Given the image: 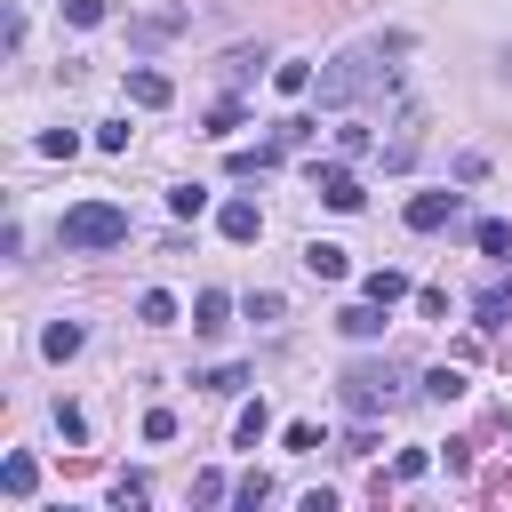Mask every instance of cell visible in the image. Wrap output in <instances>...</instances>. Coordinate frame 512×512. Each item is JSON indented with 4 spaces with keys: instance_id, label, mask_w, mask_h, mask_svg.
<instances>
[{
    "instance_id": "cell-1",
    "label": "cell",
    "mask_w": 512,
    "mask_h": 512,
    "mask_svg": "<svg viewBox=\"0 0 512 512\" xmlns=\"http://www.w3.org/2000/svg\"><path fill=\"white\" fill-rule=\"evenodd\" d=\"M400 48H408L400 32H392V40H376V48H344V56H336V64L320 72V104L336 112V104H352V96L384 88V80H392V64H384V56H400Z\"/></svg>"
},
{
    "instance_id": "cell-2",
    "label": "cell",
    "mask_w": 512,
    "mask_h": 512,
    "mask_svg": "<svg viewBox=\"0 0 512 512\" xmlns=\"http://www.w3.org/2000/svg\"><path fill=\"white\" fill-rule=\"evenodd\" d=\"M56 240H64V248H120V240H128V208H112V200H80V208H64Z\"/></svg>"
},
{
    "instance_id": "cell-3",
    "label": "cell",
    "mask_w": 512,
    "mask_h": 512,
    "mask_svg": "<svg viewBox=\"0 0 512 512\" xmlns=\"http://www.w3.org/2000/svg\"><path fill=\"white\" fill-rule=\"evenodd\" d=\"M336 392H344L352 416H376V408L400 400V368H392V360H352V368L336 376Z\"/></svg>"
},
{
    "instance_id": "cell-4",
    "label": "cell",
    "mask_w": 512,
    "mask_h": 512,
    "mask_svg": "<svg viewBox=\"0 0 512 512\" xmlns=\"http://www.w3.org/2000/svg\"><path fill=\"white\" fill-rule=\"evenodd\" d=\"M416 152H424V112H416V104H408V112H400V120H392V144H384V168H392V176H400V168H408V160H416Z\"/></svg>"
},
{
    "instance_id": "cell-5",
    "label": "cell",
    "mask_w": 512,
    "mask_h": 512,
    "mask_svg": "<svg viewBox=\"0 0 512 512\" xmlns=\"http://www.w3.org/2000/svg\"><path fill=\"white\" fill-rule=\"evenodd\" d=\"M312 192H320L328 208H360V200H368V192H360V176H352L344 160H328V168H312Z\"/></svg>"
},
{
    "instance_id": "cell-6",
    "label": "cell",
    "mask_w": 512,
    "mask_h": 512,
    "mask_svg": "<svg viewBox=\"0 0 512 512\" xmlns=\"http://www.w3.org/2000/svg\"><path fill=\"white\" fill-rule=\"evenodd\" d=\"M448 216H456V192H416L408 200V232H440Z\"/></svg>"
},
{
    "instance_id": "cell-7",
    "label": "cell",
    "mask_w": 512,
    "mask_h": 512,
    "mask_svg": "<svg viewBox=\"0 0 512 512\" xmlns=\"http://www.w3.org/2000/svg\"><path fill=\"white\" fill-rule=\"evenodd\" d=\"M192 328H200V336H224V328H232V296H224V288H200V296H192Z\"/></svg>"
},
{
    "instance_id": "cell-8",
    "label": "cell",
    "mask_w": 512,
    "mask_h": 512,
    "mask_svg": "<svg viewBox=\"0 0 512 512\" xmlns=\"http://www.w3.org/2000/svg\"><path fill=\"white\" fill-rule=\"evenodd\" d=\"M168 96H176V88H168V72H152V64H136V72H128V104H144V112H160Z\"/></svg>"
},
{
    "instance_id": "cell-9",
    "label": "cell",
    "mask_w": 512,
    "mask_h": 512,
    "mask_svg": "<svg viewBox=\"0 0 512 512\" xmlns=\"http://www.w3.org/2000/svg\"><path fill=\"white\" fill-rule=\"evenodd\" d=\"M216 224H224V240H256V232H264L256 200H224V208H216Z\"/></svg>"
},
{
    "instance_id": "cell-10",
    "label": "cell",
    "mask_w": 512,
    "mask_h": 512,
    "mask_svg": "<svg viewBox=\"0 0 512 512\" xmlns=\"http://www.w3.org/2000/svg\"><path fill=\"white\" fill-rule=\"evenodd\" d=\"M336 328H344V336H384V304H376V296H360V304H344V312H336Z\"/></svg>"
},
{
    "instance_id": "cell-11",
    "label": "cell",
    "mask_w": 512,
    "mask_h": 512,
    "mask_svg": "<svg viewBox=\"0 0 512 512\" xmlns=\"http://www.w3.org/2000/svg\"><path fill=\"white\" fill-rule=\"evenodd\" d=\"M80 344H88V328H80V320H48V328H40V352H48V360H72Z\"/></svg>"
},
{
    "instance_id": "cell-12",
    "label": "cell",
    "mask_w": 512,
    "mask_h": 512,
    "mask_svg": "<svg viewBox=\"0 0 512 512\" xmlns=\"http://www.w3.org/2000/svg\"><path fill=\"white\" fill-rule=\"evenodd\" d=\"M360 296H376V304H384V312H392V304H400V296H408V272H392V264H376V272H368V280H360Z\"/></svg>"
},
{
    "instance_id": "cell-13",
    "label": "cell",
    "mask_w": 512,
    "mask_h": 512,
    "mask_svg": "<svg viewBox=\"0 0 512 512\" xmlns=\"http://www.w3.org/2000/svg\"><path fill=\"white\" fill-rule=\"evenodd\" d=\"M0 488H8V496H32V488H40V464H32L24 448H16V456L0 464Z\"/></svg>"
},
{
    "instance_id": "cell-14",
    "label": "cell",
    "mask_w": 512,
    "mask_h": 512,
    "mask_svg": "<svg viewBox=\"0 0 512 512\" xmlns=\"http://www.w3.org/2000/svg\"><path fill=\"white\" fill-rule=\"evenodd\" d=\"M136 320H144V328H168V320H176V296H168V288H144V296H136Z\"/></svg>"
},
{
    "instance_id": "cell-15",
    "label": "cell",
    "mask_w": 512,
    "mask_h": 512,
    "mask_svg": "<svg viewBox=\"0 0 512 512\" xmlns=\"http://www.w3.org/2000/svg\"><path fill=\"white\" fill-rule=\"evenodd\" d=\"M264 432H272V408H264V400H248V408H240V424H232V440H240V448H256Z\"/></svg>"
},
{
    "instance_id": "cell-16",
    "label": "cell",
    "mask_w": 512,
    "mask_h": 512,
    "mask_svg": "<svg viewBox=\"0 0 512 512\" xmlns=\"http://www.w3.org/2000/svg\"><path fill=\"white\" fill-rule=\"evenodd\" d=\"M304 264H312L320 280H344V248H336V240H312V248H304Z\"/></svg>"
},
{
    "instance_id": "cell-17",
    "label": "cell",
    "mask_w": 512,
    "mask_h": 512,
    "mask_svg": "<svg viewBox=\"0 0 512 512\" xmlns=\"http://www.w3.org/2000/svg\"><path fill=\"white\" fill-rule=\"evenodd\" d=\"M144 496H152L144 472H120V480H112V504H120V512H144Z\"/></svg>"
},
{
    "instance_id": "cell-18",
    "label": "cell",
    "mask_w": 512,
    "mask_h": 512,
    "mask_svg": "<svg viewBox=\"0 0 512 512\" xmlns=\"http://www.w3.org/2000/svg\"><path fill=\"white\" fill-rule=\"evenodd\" d=\"M280 160V144H256V152H232V176H264Z\"/></svg>"
},
{
    "instance_id": "cell-19",
    "label": "cell",
    "mask_w": 512,
    "mask_h": 512,
    "mask_svg": "<svg viewBox=\"0 0 512 512\" xmlns=\"http://www.w3.org/2000/svg\"><path fill=\"white\" fill-rule=\"evenodd\" d=\"M456 392H464V376H456V368H432V376H424V400H440V408H448Z\"/></svg>"
},
{
    "instance_id": "cell-20",
    "label": "cell",
    "mask_w": 512,
    "mask_h": 512,
    "mask_svg": "<svg viewBox=\"0 0 512 512\" xmlns=\"http://www.w3.org/2000/svg\"><path fill=\"white\" fill-rule=\"evenodd\" d=\"M504 320H512V288H488L480 296V328H504Z\"/></svg>"
},
{
    "instance_id": "cell-21",
    "label": "cell",
    "mask_w": 512,
    "mask_h": 512,
    "mask_svg": "<svg viewBox=\"0 0 512 512\" xmlns=\"http://www.w3.org/2000/svg\"><path fill=\"white\" fill-rule=\"evenodd\" d=\"M272 88H280V96H304V88H312V64H280Z\"/></svg>"
},
{
    "instance_id": "cell-22",
    "label": "cell",
    "mask_w": 512,
    "mask_h": 512,
    "mask_svg": "<svg viewBox=\"0 0 512 512\" xmlns=\"http://www.w3.org/2000/svg\"><path fill=\"white\" fill-rule=\"evenodd\" d=\"M168 208H176V216H200V208H208V184H176Z\"/></svg>"
},
{
    "instance_id": "cell-23",
    "label": "cell",
    "mask_w": 512,
    "mask_h": 512,
    "mask_svg": "<svg viewBox=\"0 0 512 512\" xmlns=\"http://www.w3.org/2000/svg\"><path fill=\"white\" fill-rule=\"evenodd\" d=\"M472 240H480V256H504V248H512V224H496V216H488Z\"/></svg>"
},
{
    "instance_id": "cell-24",
    "label": "cell",
    "mask_w": 512,
    "mask_h": 512,
    "mask_svg": "<svg viewBox=\"0 0 512 512\" xmlns=\"http://www.w3.org/2000/svg\"><path fill=\"white\" fill-rule=\"evenodd\" d=\"M232 496L256 512V504H272V480H264V472H240V488H232Z\"/></svg>"
},
{
    "instance_id": "cell-25",
    "label": "cell",
    "mask_w": 512,
    "mask_h": 512,
    "mask_svg": "<svg viewBox=\"0 0 512 512\" xmlns=\"http://www.w3.org/2000/svg\"><path fill=\"white\" fill-rule=\"evenodd\" d=\"M40 152H48V160H72V152H80V136H72V128H48V136H40Z\"/></svg>"
},
{
    "instance_id": "cell-26",
    "label": "cell",
    "mask_w": 512,
    "mask_h": 512,
    "mask_svg": "<svg viewBox=\"0 0 512 512\" xmlns=\"http://www.w3.org/2000/svg\"><path fill=\"white\" fill-rule=\"evenodd\" d=\"M56 432H64V440H88V416H80L72 400H56Z\"/></svg>"
},
{
    "instance_id": "cell-27",
    "label": "cell",
    "mask_w": 512,
    "mask_h": 512,
    "mask_svg": "<svg viewBox=\"0 0 512 512\" xmlns=\"http://www.w3.org/2000/svg\"><path fill=\"white\" fill-rule=\"evenodd\" d=\"M176 24H184V16H144V24H136V40H144V48H152V40H168V32H176Z\"/></svg>"
},
{
    "instance_id": "cell-28",
    "label": "cell",
    "mask_w": 512,
    "mask_h": 512,
    "mask_svg": "<svg viewBox=\"0 0 512 512\" xmlns=\"http://www.w3.org/2000/svg\"><path fill=\"white\" fill-rule=\"evenodd\" d=\"M256 64H264V48H232V56H224V72H232V80H248Z\"/></svg>"
},
{
    "instance_id": "cell-29",
    "label": "cell",
    "mask_w": 512,
    "mask_h": 512,
    "mask_svg": "<svg viewBox=\"0 0 512 512\" xmlns=\"http://www.w3.org/2000/svg\"><path fill=\"white\" fill-rule=\"evenodd\" d=\"M232 128H240V104H232V96H224V104H216V112H208V136H232Z\"/></svg>"
},
{
    "instance_id": "cell-30",
    "label": "cell",
    "mask_w": 512,
    "mask_h": 512,
    "mask_svg": "<svg viewBox=\"0 0 512 512\" xmlns=\"http://www.w3.org/2000/svg\"><path fill=\"white\" fill-rule=\"evenodd\" d=\"M304 136H312V120H280V128H272V144H280V152H296Z\"/></svg>"
},
{
    "instance_id": "cell-31",
    "label": "cell",
    "mask_w": 512,
    "mask_h": 512,
    "mask_svg": "<svg viewBox=\"0 0 512 512\" xmlns=\"http://www.w3.org/2000/svg\"><path fill=\"white\" fill-rule=\"evenodd\" d=\"M200 384H208V392H240V384H248V368H208Z\"/></svg>"
},
{
    "instance_id": "cell-32",
    "label": "cell",
    "mask_w": 512,
    "mask_h": 512,
    "mask_svg": "<svg viewBox=\"0 0 512 512\" xmlns=\"http://www.w3.org/2000/svg\"><path fill=\"white\" fill-rule=\"evenodd\" d=\"M176 432V408H144V440H168Z\"/></svg>"
},
{
    "instance_id": "cell-33",
    "label": "cell",
    "mask_w": 512,
    "mask_h": 512,
    "mask_svg": "<svg viewBox=\"0 0 512 512\" xmlns=\"http://www.w3.org/2000/svg\"><path fill=\"white\" fill-rule=\"evenodd\" d=\"M424 464H432L424 448H400V464H392V480H424Z\"/></svg>"
},
{
    "instance_id": "cell-34",
    "label": "cell",
    "mask_w": 512,
    "mask_h": 512,
    "mask_svg": "<svg viewBox=\"0 0 512 512\" xmlns=\"http://www.w3.org/2000/svg\"><path fill=\"white\" fill-rule=\"evenodd\" d=\"M64 16L72 24H104V0H64Z\"/></svg>"
},
{
    "instance_id": "cell-35",
    "label": "cell",
    "mask_w": 512,
    "mask_h": 512,
    "mask_svg": "<svg viewBox=\"0 0 512 512\" xmlns=\"http://www.w3.org/2000/svg\"><path fill=\"white\" fill-rule=\"evenodd\" d=\"M504 80H512V56H504Z\"/></svg>"
}]
</instances>
